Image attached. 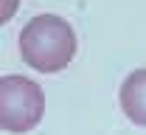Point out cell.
I'll return each instance as SVG.
<instances>
[{
    "label": "cell",
    "mask_w": 146,
    "mask_h": 135,
    "mask_svg": "<svg viewBox=\"0 0 146 135\" xmlns=\"http://www.w3.org/2000/svg\"><path fill=\"white\" fill-rule=\"evenodd\" d=\"M20 57L39 73H59L76 57V34L59 14H36L20 31Z\"/></svg>",
    "instance_id": "6da1fadb"
},
{
    "label": "cell",
    "mask_w": 146,
    "mask_h": 135,
    "mask_svg": "<svg viewBox=\"0 0 146 135\" xmlns=\"http://www.w3.org/2000/svg\"><path fill=\"white\" fill-rule=\"evenodd\" d=\"M118 98H121L124 116H127L132 124L146 127V68L132 70V73L124 79Z\"/></svg>",
    "instance_id": "3957f363"
},
{
    "label": "cell",
    "mask_w": 146,
    "mask_h": 135,
    "mask_svg": "<svg viewBox=\"0 0 146 135\" xmlns=\"http://www.w3.org/2000/svg\"><path fill=\"white\" fill-rule=\"evenodd\" d=\"M45 113V93L28 76L0 79V130L3 132H28L42 121Z\"/></svg>",
    "instance_id": "7a4b0ae2"
}]
</instances>
